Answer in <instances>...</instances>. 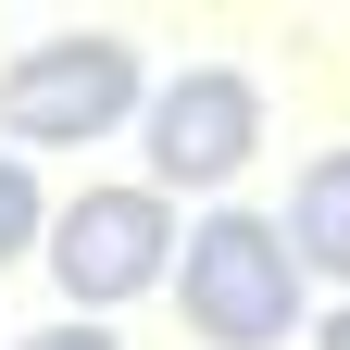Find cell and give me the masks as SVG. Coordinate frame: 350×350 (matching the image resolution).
I'll use <instances>...</instances> for the list:
<instances>
[{"mask_svg": "<svg viewBox=\"0 0 350 350\" xmlns=\"http://www.w3.org/2000/svg\"><path fill=\"white\" fill-rule=\"evenodd\" d=\"M175 288H188V325L213 350H275L300 325V250H288L275 213H200Z\"/></svg>", "mask_w": 350, "mask_h": 350, "instance_id": "1", "label": "cell"}, {"mask_svg": "<svg viewBox=\"0 0 350 350\" xmlns=\"http://www.w3.org/2000/svg\"><path fill=\"white\" fill-rule=\"evenodd\" d=\"M138 113H150V75H138L125 38H38V51L0 63V125L25 150H88Z\"/></svg>", "mask_w": 350, "mask_h": 350, "instance_id": "2", "label": "cell"}, {"mask_svg": "<svg viewBox=\"0 0 350 350\" xmlns=\"http://www.w3.org/2000/svg\"><path fill=\"white\" fill-rule=\"evenodd\" d=\"M51 275H63L75 313H113V300L163 288L175 275V213H163V188H88V200H63L51 213Z\"/></svg>", "mask_w": 350, "mask_h": 350, "instance_id": "3", "label": "cell"}, {"mask_svg": "<svg viewBox=\"0 0 350 350\" xmlns=\"http://www.w3.org/2000/svg\"><path fill=\"white\" fill-rule=\"evenodd\" d=\"M138 138H150V188H226V175L262 150V88L238 63H188V75L150 88Z\"/></svg>", "mask_w": 350, "mask_h": 350, "instance_id": "4", "label": "cell"}, {"mask_svg": "<svg viewBox=\"0 0 350 350\" xmlns=\"http://www.w3.org/2000/svg\"><path fill=\"white\" fill-rule=\"evenodd\" d=\"M288 250H300V275H350V150H313V163H300Z\"/></svg>", "mask_w": 350, "mask_h": 350, "instance_id": "5", "label": "cell"}, {"mask_svg": "<svg viewBox=\"0 0 350 350\" xmlns=\"http://www.w3.org/2000/svg\"><path fill=\"white\" fill-rule=\"evenodd\" d=\"M38 238H51V200H38V175H25V163H0V262L38 250Z\"/></svg>", "mask_w": 350, "mask_h": 350, "instance_id": "6", "label": "cell"}, {"mask_svg": "<svg viewBox=\"0 0 350 350\" xmlns=\"http://www.w3.org/2000/svg\"><path fill=\"white\" fill-rule=\"evenodd\" d=\"M25 350H125V338H113L100 313H75V325H51V338H25Z\"/></svg>", "mask_w": 350, "mask_h": 350, "instance_id": "7", "label": "cell"}, {"mask_svg": "<svg viewBox=\"0 0 350 350\" xmlns=\"http://www.w3.org/2000/svg\"><path fill=\"white\" fill-rule=\"evenodd\" d=\"M313 350H350V300H338V313H313Z\"/></svg>", "mask_w": 350, "mask_h": 350, "instance_id": "8", "label": "cell"}]
</instances>
